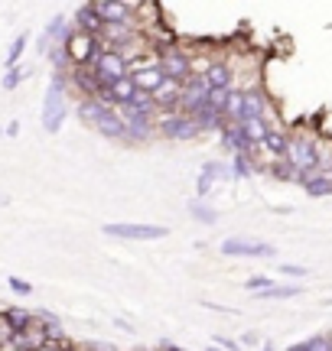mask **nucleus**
I'll list each match as a JSON object with an SVG mask.
<instances>
[{
	"mask_svg": "<svg viewBox=\"0 0 332 351\" xmlns=\"http://www.w3.org/2000/svg\"><path fill=\"white\" fill-rule=\"evenodd\" d=\"M65 49V59H69V69H91L95 65V59L104 52V43L98 36H88V33H82V29H69V36H65L62 43Z\"/></svg>",
	"mask_w": 332,
	"mask_h": 351,
	"instance_id": "obj_1",
	"label": "nucleus"
},
{
	"mask_svg": "<svg viewBox=\"0 0 332 351\" xmlns=\"http://www.w3.org/2000/svg\"><path fill=\"white\" fill-rule=\"evenodd\" d=\"M13 335H16V332H13V326L7 322V315L0 313V345H10Z\"/></svg>",
	"mask_w": 332,
	"mask_h": 351,
	"instance_id": "obj_27",
	"label": "nucleus"
},
{
	"mask_svg": "<svg viewBox=\"0 0 332 351\" xmlns=\"http://www.w3.org/2000/svg\"><path fill=\"white\" fill-rule=\"evenodd\" d=\"M244 121H268V95L261 88H244Z\"/></svg>",
	"mask_w": 332,
	"mask_h": 351,
	"instance_id": "obj_14",
	"label": "nucleus"
},
{
	"mask_svg": "<svg viewBox=\"0 0 332 351\" xmlns=\"http://www.w3.org/2000/svg\"><path fill=\"white\" fill-rule=\"evenodd\" d=\"M124 121H128L124 143H147L154 137V117H124Z\"/></svg>",
	"mask_w": 332,
	"mask_h": 351,
	"instance_id": "obj_15",
	"label": "nucleus"
},
{
	"mask_svg": "<svg viewBox=\"0 0 332 351\" xmlns=\"http://www.w3.org/2000/svg\"><path fill=\"white\" fill-rule=\"evenodd\" d=\"M225 121L228 124H244V88H231L225 101Z\"/></svg>",
	"mask_w": 332,
	"mask_h": 351,
	"instance_id": "obj_17",
	"label": "nucleus"
},
{
	"mask_svg": "<svg viewBox=\"0 0 332 351\" xmlns=\"http://www.w3.org/2000/svg\"><path fill=\"white\" fill-rule=\"evenodd\" d=\"M309 192V195H316V199H320V195H332V179L329 176H320V173H313L307 179V186H303Z\"/></svg>",
	"mask_w": 332,
	"mask_h": 351,
	"instance_id": "obj_22",
	"label": "nucleus"
},
{
	"mask_svg": "<svg viewBox=\"0 0 332 351\" xmlns=\"http://www.w3.org/2000/svg\"><path fill=\"white\" fill-rule=\"evenodd\" d=\"M0 205H10V199H7V195H0Z\"/></svg>",
	"mask_w": 332,
	"mask_h": 351,
	"instance_id": "obj_37",
	"label": "nucleus"
},
{
	"mask_svg": "<svg viewBox=\"0 0 332 351\" xmlns=\"http://www.w3.org/2000/svg\"><path fill=\"white\" fill-rule=\"evenodd\" d=\"M95 130H98L102 137H108V140H124V134H128V121L121 117L117 108H104V114L98 117Z\"/></svg>",
	"mask_w": 332,
	"mask_h": 351,
	"instance_id": "obj_11",
	"label": "nucleus"
},
{
	"mask_svg": "<svg viewBox=\"0 0 332 351\" xmlns=\"http://www.w3.org/2000/svg\"><path fill=\"white\" fill-rule=\"evenodd\" d=\"M156 62L163 69V75L173 78V82H182V85H186L192 78V56H186L179 46H163L160 56H156Z\"/></svg>",
	"mask_w": 332,
	"mask_h": 351,
	"instance_id": "obj_6",
	"label": "nucleus"
},
{
	"mask_svg": "<svg viewBox=\"0 0 332 351\" xmlns=\"http://www.w3.org/2000/svg\"><path fill=\"white\" fill-rule=\"evenodd\" d=\"M10 289L16 296H29V293H33V287H29L26 280H20V276H10Z\"/></svg>",
	"mask_w": 332,
	"mask_h": 351,
	"instance_id": "obj_30",
	"label": "nucleus"
},
{
	"mask_svg": "<svg viewBox=\"0 0 332 351\" xmlns=\"http://www.w3.org/2000/svg\"><path fill=\"white\" fill-rule=\"evenodd\" d=\"M3 134H7V130H3V127H0V137H3Z\"/></svg>",
	"mask_w": 332,
	"mask_h": 351,
	"instance_id": "obj_39",
	"label": "nucleus"
},
{
	"mask_svg": "<svg viewBox=\"0 0 332 351\" xmlns=\"http://www.w3.org/2000/svg\"><path fill=\"white\" fill-rule=\"evenodd\" d=\"M98 20L104 26H115V23H137V3H124V0H95L91 3Z\"/></svg>",
	"mask_w": 332,
	"mask_h": 351,
	"instance_id": "obj_8",
	"label": "nucleus"
},
{
	"mask_svg": "<svg viewBox=\"0 0 332 351\" xmlns=\"http://www.w3.org/2000/svg\"><path fill=\"white\" fill-rule=\"evenodd\" d=\"M65 121V78L62 72H56L49 82V91H46V104H43V127L56 134Z\"/></svg>",
	"mask_w": 332,
	"mask_h": 351,
	"instance_id": "obj_4",
	"label": "nucleus"
},
{
	"mask_svg": "<svg viewBox=\"0 0 332 351\" xmlns=\"http://www.w3.org/2000/svg\"><path fill=\"white\" fill-rule=\"evenodd\" d=\"M215 345L218 348H225V351H241V345H238V341H231V339H218Z\"/></svg>",
	"mask_w": 332,
	"mask_h": 351,
	"instance_id": "obj_33",
	"label": "nucleus"
},
{
	"mask_svg": "<svg viewBox=\"0 0 332 351\" xmlns=\"http://www.w3.org/2000/svg\"><path fill=\"white\" fill-rule=\"evenodd\" d=\"M287 147H290V134H283V127H270L268 140L261 143V150H268L270 156H287Z\"/></svg>",
	"mask_w": 332,
	"mask_h": 351,
	"instance_id": "obj_18",
	"label": "nucleus"
},
{
	"mask_svg": "<svg viewBox=\"0 0 332 351\" xmlns=\"http://www.w3.org/2000/svg\"><path fill=\"white\" fill-rule=\"evenodd\" d=\"M329 348H332V335H329Z\"/></svg>",
	"mask_w": 332,
	"mask_h": 351,
	"instance_id": "obj_40",
	"label": "nucleus"
},
{
	"mask_svg": "<svg viewBox=\"0 0 332 351\" xmlns=\"http://www.w3.org/2000/svg\"><path fill=\"white\" fill-rule=\"evenodd\" d=\"M222 143L231 150V156H238V153H241V156H254L257 153V147L244 137V130L238 124H228L225 130H222Z\"/></svg>",
	"mask_w": 332,
	"mask_h": 351,
	"instance_id": "obj_13",
	"label": "nucleus"
},
{
	"mask_svg": "<svg viewBox=\"0 0 332 351\" xmlns=\"http://www.w3.org/2000/svg\"><path fill=\"white\" fill-rule=\"evenodd\" d=\"M0 351H20V348H16V345L10 341V345H0Z\"/></svg>",
	"mask_w": 332,
	"mask_h": 351,
	"instance_id": "obj_34",
	"label": "nucleus"
},
{
	"mask_svg": "<svg viewBox=\"0 0 332 351\" xmlns=\"http://www.w3.org/2000/svg\"><path fill=\"white\" fill-rule=\"evenodd\" d=\"M205 85H209V91H231L235 88V69H231V62L215 59L212 69H209V75H205Z\"/></svg>",
	"mask_w": 332,
	"mask_h": 351,
	"instance_id": "obj_12",
	"label": "nucleus"
},
{
	"mask_svg": "<svg viewBox=\"0 0 332 351\" xmlns=\"http://www.w3.org/2000/svg\"><path fill=\"white\" fill-rule=\"evenodd\" d=\"M26 43H29V36H26V33H20V36L13 39V46H10V52H7V69H13V65H20V56H23V49H26Z\"/></svg>",
	"mask_w": 332,
	"mask_h": 351,
	"instance_id": "obj_25",
	"label": "nucleus"
},
{
	"mask_svg": "<svg viewBox=\"0 0 332 351\" xmlns=\"http://www.w3.org/2000/svg\"><path fill=\"white\" fill-rule=\"evenodd\" d=\"M205 351H225V348H218V345H209V348H205Z\"/></svg>",
	"mask_w": 332,
	"mask_h": 351,
	"instance_id": "obj_36",
	"label": "nucleus"
},
{
	"mask_svg": "<svg viewBox=\"0 0 332 351\" xmlns=\"http://www.w3.org/2000/svg\"><path fill=\"white\" fill-rule=\"evenodd\" d=\"M189 215L195 218V221H202V225H215V221H218V212H215V208H209V205H202V202H192Z\"/></svg>",
	"mask_w": 332,
	"mask_h": 351,
	"instance_id": "obj_23",
	"label": "nucleus"
},
{
	"mask_svg": "<svg viewBox=\"0 0 332 351\" xmlns=\"http://www.w3.org/2000/svg\"><path fill=\"white\" fill-rule=\"evenodd\" d=\"M241 130H244V137L251 140L254 147H261V143L268 140V134H270V124L268 121H244Z\"/></svg>",
	"mask_w": 332,
	"mask_h": 351,
	"instance_id": "obj_20",
	"label": "nucleus"
},
{
	"mask_svg": "<svg viewBox=\"0 0 332 351\" xmlns=\"http://www.w3.org/2000/svg\"><path fill=\"white\" fill-rule=\"evenodd\" d=\"M3 315H7V322L13 326V332H23V328L33 326V319L36 315L29 313V309H23V306H10V309H3Z\"/></svg>",
	"mask_w": 332,
	"mask_h": 351,
	"instance_id": "obj_19",
	"label": "nucleus"
},
{
	"mask_svg": "<svg viewBox=\"0 0 332 351\" xmlns=\"http://www.w3.org/2000/svg\"><path fill=\"white\" fill-rule=\"evenodd\" d=\"M261 351H274V345H270V341H264V345H261Z\"/></svg>",
	"mask_w": 332,
	"mask_h": 351,
	"instance_id": "obj_35",
	"label": "nucleus"
},
{
	"mask_svg": "<svg viewBox=\"0 0 332 351\" xmlns=\"http://www.w3.org/2000/svg\"><path fill=\"white\" fill-rule=\"evenodd\" d=\"M257 169V163H254V156H231V163H228V173L235 176V179H248V176Z\"/></svg>",
	"mask_w": 332,
	"mask_h": 351,
	"instance_id": "obj_21",
	"label": "nucleus"
},
{
	"mask_svg": "<svg viewBox=\"0 0 332 351\" xmlns=\"http://www.w3.org/2000/svg\"><path fill=\"white\" fill-rule=\"evenodd\" d=\"M294 296H300V287H270L257 293V300H294Z\"/></svg>",
	"mask_w": 332,
	"mask_h": 351,
	"instance_id": "obj_24",
	"label": "nucleus"
},
{
	"mask_svg": "<svg viewBox=\"0 0 332 351\" xmlns=\"http://www.w3.org/2000/svg\"><path fill=\"white\" fill-rule=\"evenodd\" d=\"M75 29H82V33H88V36H102V29H104V23L98 20V13H95V7L91 3H82L75 10Z\"/></svg>",
	"mask_w": 332,
	"mask_h": 351,
	"instance_id": "obj_16",
	"label": "nucleus"
},
{
	"mask_svg": "<svg viewBox=\"0 0 332 351\" xmlns=\"http://www.w3.org/2000/svg\"><path fill=\"white\" fill-rule=\"evenodd\" d=\"M212 186H215V179H212L209 173L199 176V182H195V192H199V199H205V195L212 192Z\"/></svg>",
	"mask_w": 332,
	"mask_h": 351,
	"instance_id": "obj_28",
	"label": "nucleus"
},
{
	"mask_svg": "<svg viewBox=\"0 0 332 351\" xmlns=\"http://www.w3.org/2000/svg\"><path fill=\"white\" fill-rule=\"evenodd\" d=\"M39 351H72V345L69 341H46Z\"/></svg>",
	"mask_w": 332,
	"mask_h": 351,
	"instance_id": "obj_32",
	"label": "nucleus"
},
{
	"mask_svg": "<svg viewBox=\"0 0 332 351\" xmlns=\"http://www.w3.org/2000/svg\"><path fill=\"white\" fill-rule=\"evenodd\" d=\"M222 254L228 257H274V244L268 241H251V238H225L222 241Z\"/></svg>",
	"mask_w": 332,
	"mask_h": 351,
	"instance_id": "obj_10",
	"label": "nucleus"
},
{
	"mask_svg": "<svg viewBox=\"0 0 332 351\" xmlns=\"http://www.w3.org/2000/svg\"><path fill=\"white\" fill-rule=\"evenodd\" d=\"M326 306H332V296H329V300H326Z\"/></svg>",
	"mask_w": 332,
	"mask_h": 351,
	"instance_id": "obj_38",
	"label": "nucleus"
},
{
	"mask_svg": "<svg viewBox=\"0 0 332 351\" xmlns=\"http://www.w3.org/2000/svg\"><path fill=\"white\" fill-rule=\"evenodd\" d=\"M287 163L294 166L300 176H313L320 163V140H313L307 130L290 134V147H287Z\"/></svg>",
	"mask_w": 332,
	"mask_h": 351,
	"instance_id": "obj_2",
	"label": "nucleus"
},
{
	"mask_svg": "<svg viewBox=\"0 0 332 351\" xmlns=\"http://www.w3.org/2000/svg\"><path fill=\"white\" fill-rule=\"evenodd\" d=\"M281 274L283 276H309V270H307V267H300V263H283Z\"/></svg>",
	"mask_w": 332,
	"mask_h": 351,
	"instance_id": "obj_31",
	"label": "nucleus"
},
{
	"mask_svg": "<svg viewBox=\"0 0 332 351\" xmlns=\"http://www.w3.org/2000/svg\"><path fill=\"white\" fill-rule=\"evenodd\" d=\"M156 127H160V134H163L166 140H192V137H199V134H202L199 124L192 121L189 114H182V111H163L160 117H156Z\"/></svg>",
	"mask_w": 332,
	"mask_h": 351,
	"instance_id": "obj_5",
	"label": "nucleus"
},
{
	"mask_svg": "<svg viewBox=\"0 0 332 351\" xmlns=\"http://www.w3.org/2000/svg\"><path fill=\"white\" fill-rule=\"evenodd\" d=\"M130 78H134V85L141 88L143 95H154L156 88L166 82L163 75V69H160V62H147V59H130Z\"/></svg>",
	"mask_w": 332,
	"mask_h": 351,
	"instance_id": "obj_9",
	"label": "nucleus"
},
{
	"mask_svg": "<svg viewBox=\"0 0 332 351\" xmlns=\"http://www.w3.org/2000/svg\"><path fill=\"white\" fill-rule=\"evenodd\" d=\"M244 287H248V289H257V293H264V289L274 287V280H270V276H251Z\"/></svg>",
	"mask_w": 332,
	"mask_h": 351,
	"instance_id": "obj_29",
	"label": "nucleus"
},
{
	"mask_svg": "<svg viewBox=\"0 0 332 351\" xmlns=\"http://www.w3.org/2000/svg\"><path fill=\"white\" fill-rule=\"evenodd\" d=\"M23 75H26L23 65H13V69H7V75H3V88H7V91H13V88L23 82Z\"/></svg>",
	"mask_w": 332,
	"mask_h": 351,
	"instance_id": "obj_26",
	"label": "nucleus"
},
{
	"mask_svg": "<svg viewBox=\"0 0 332 351\" xmlns=\"http://www.w3.org/2000/svg\"><path fill=\"white\" fill-rule=\"evenodd\" d=\"M91 75H95V82H98L102 91H108L115 82L130 75V65H128V59H124V52L104 49L102 56L95 59V65H91ZM102 91H98V95H102Z\"/></svg>",
	"mask_w": 332,
	"mask_h": 351,
	"instance_id": "obj_3",
	"label": "nucleus"
},
{
	"mask_svg": "<svg viewBox=\"0 0 332 351\" xmlns=\"http://www.w3.org/2000/svg\"><path fill=\"white\" fill-rule=\"evenodd\" d=\"M108 238H121V241H160L169 234L166 225H128V221H115V225L102 228Z\"/></svg>",
	"mask_w": 332,
	"mask_h": 351,
	"instance_id": "obj_7",
	"label": "nucleus"
}]
</instances>
